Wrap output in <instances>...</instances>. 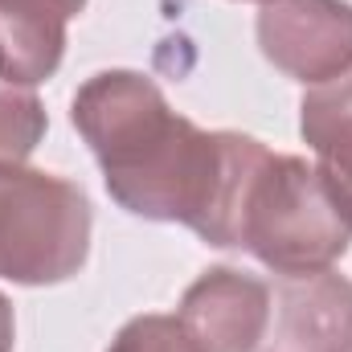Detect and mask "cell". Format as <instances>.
<instances>
[{
	"label": "cell",
	"instance_id": "6da1fadb",
	"mask_svg": "<svg viewBox=\"0 0 352 352\" xmlns=\"http://www.w3.org/2000/svg\"><path fill=\"white\" fill-rule=\"evenodd\" d=\"M74 127L111 197L148 221H180L209 246H238L250 184L270 156L238 131H201L135 70H102L74 94Z\"/></svg>",
	"mask_w": 352,
	"mask_h": 352
},
{
	"label": "cell",
	"instance_id": "8fae6325",
	"mask_svg": "<svg viewBox=\"0 0 352 352\" xmlns=\"http://www.w3.org/2000/svg\"><path fill=\"white\" fill-rule=\"evenodd\" d=\"M12 307H8V299L0 295V352H12Z\"/></svg>",
	"mask_w": 352,
	"mask_h": 352
},
{
	"label": "cell",
	"instance_id": "52a82bcc",
	"mask_svg": "<svg viewBox=\"0 0 352 352\" xmlns=\"http://www.w3.org/2000/svg\"><path fill=\"white\" fill-rule=\"evenodd\" d=\"M87 0H0V78L37 87L54 78L66 54V29Z\"/></svg>",
	"mask_w": 352,
	"mask_h": 352
},
{
	"label": "cell",
	"instance_id": "277c9868",
	"mask_svg": "<svg viewBox=\"0 0 352 352\" xmlns=\"http://www.w3.org/2000/svg\"><path fill=\"white\" fill-rule=\"evenodd\" d=\"M263 58L295 82H328L352 66L349 0H266L258 12Z\"/></svg>",
	"mask_w": 352,
	"mask_h": 352
},
{
	"label": "cell",
	"instance_id": "ba28073f",
	"mask_svg": "<svg viewBox=\"0 0 352 352\" xmlns=\"http://www.w3.org/2000/svg\"><path fill=\"white\" fill-rule=\"evenodd\" d=\"M299 131L316 152V173L324 176L336 209L352 226V66L303 94Z\"/></svg>",
	"mask_w": 352,
	"mask_h": 352
},
{
	"label": "cell",
	"instance_id": "8992f818",
	"mask_svg": "<svg viewBox=\"0 0 352 352\" xmlns=\"http://www.w3.org/2000/svg\"><path fill=\"white\" fill-rule=\"evenodd\" d=\"M176 320L201 352H254L270 320V287L246 270L213 266L184 291Z\"/></svg>",
	"mask_w": 352,
	"mask_h": 352
},
{
	"label": "cell",
	"instance_id": "7c38bea8",
	"mask_svg": "<svg viewBox=\"0 0 352 352\" xmlns=\"http://www.w3.org/2000/svg\"><path fill=\"white\" fill-rule=\"evenodd\" d=\"M263 4H266V0H263Z\"/></svg>",
	"mask_w": 352,
	"mask_h": 352
},
{
	"label": "cell",
	"instance_id": "30bf717a",
	"mask_svg": "<svg viewBox=\"0 0 352 352\" xmlns=\"http://www.w3.org/2000/svg\"><path fill=\"white\" fill-rule=\"evenodd\" d=\"M107 352H201L176 316H135L119 328Z\"/></svg>",
	"mask_w": 352,
	"mask_h": 352
},
{
	"label": "cell",
	"instance_id": "7a4b0ae2",
	"mask_svg": "<svg viewBox=\"0 0 352 352\" xmlns=\"http://www.w3.org/2000/svg\"><path fill=\"white\" fill-rule=\"evenodd\" d=\"M238 246L274 274H311L332 270L336 258L349 254L352 226L316 164L270 152L250 184Z\"/></svg>",
	"mask_w": 352,
	"mask_h": 352
},
{
	"label": "cell",
	"instance_id": "3957f363",
	"mask_svg": "<svg viewBox=\"0 0 352 352\" xmlns=\"http://www.w3.org/2000/svg\"><path fill=\"white\" fill-rule=\"evenodd\" d=\"M90 250V201L66 176L0 164V278L50 287L78 274Z\"/></svg>",
	"mask_w": 352,
	"mask_h": 352
},
{
	"label": "cell",
	"instance_id": "5b68a950",
	"mask_svg": "<svg viewBox=\"0 0 352 352\" xmlns=\"http://www.w3.org/2000/svg\"><path fill=\"white\" fill-rule=\"evenodd\" d=\"M254 352H352V283L336 270L278 274Z\"/></svg>",
	"mask_w": 352,
	"mask_h": 352
},
{
	"label": "cell",
	"instance_id": "9c48e42d",
	"mask_svg": "<svg viewBox=\"0 0 352 352\" xmlns=\"http://www.w3.org/2000/svg\"><path fill=\"white\" fill-rule=\"evenodd\" d=\"M45 135V107L33 90L0 87V164H21Z\"/></svg>",
	"mask_w": 352,
	"mask_h": 352
}]
</instances>
